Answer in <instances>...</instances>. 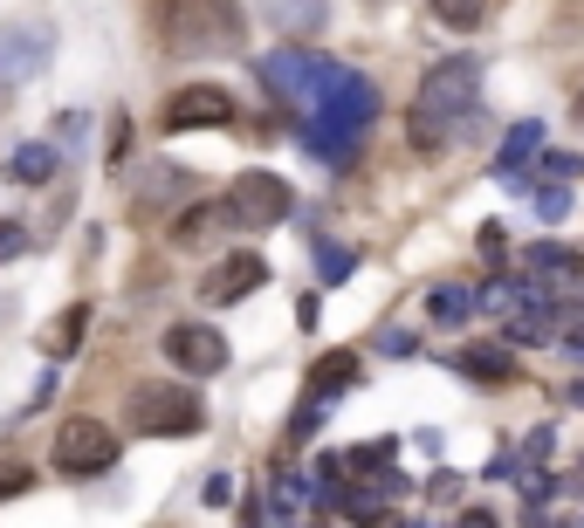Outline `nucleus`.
Wrapping results in <instances>:
<instances>
[{
    "label": "nucleus",
    "instance_id": "1",
    "mask_svg": "<svg viewBox=\"0 0 584 528\" xmlns=\"http://www.w3.org/2000/svg\"><path fill=\"white\" fill-rule=\"evenodd\" d=\"M475 110H482V56H441L419 76V97L406 110V145L419 158H434L475 131Z\"/></svg>",
    "mask_w": 584,
    "mask_h": 528
},
{
    "label": "nucleus",
    "instance_id": "2",
    "mask_svg": "<svg viewBox=\"0 0 584 528\" xmlns=\"http://www.w3.org/2000/svg\"><path fill=\"white\" fill-rule=\"evenodd\" d=\"M151 14H159V34L172 56H241L248 42V14L241 0H151Z\"/></svg>",
    "mask_w": 584,
    "mask_h": 528
},
{
    "label": "nucleus",
    "instance_id": "3",
    "mask_svg": "<svg viewBox=\"0 0 584 528\" xmlns=\"http://www.w3.org/2000/svg\"><path fill=\"white\" fill-rule=\"evenodd\" d=\"M125 426L138 439H186V432L207 426V398L192 391V385H131Z\"/></svg>",
    "mask_w": 584,
    "mask_h": 528
},
{
    "label": "nucleus",
    "instance_id": "4",
    "mask_svg": "<svg viewBox=\"0 0 584 528\" xmlns=\"http://www.w3.org/2000/svg\"><path fill=\"white\" fill-rule=\"evenodd\" d=\"M227 213H234V227L261 233V227H283V220L296 213V192H289L283 172H234V186H227Z\"/></svg>",
    "mask_w": 584,
    "mask_h": 528
},
{
    "label": "nucleus",
    "instance_id": "5",
    "mask_svg": "<svg viewBox=\"0 0 584 528\" xmlns=\"http://www.w3.org/2000/svg\"><path fill=\"white\" fill-rule=\"evenodd\" d=\"M49 460H56V474H69V480H90V474H110V467H117V439H110L103 419H62Z\"/></svg>",
    "mask_w": 584,
    "mask_h": 528
},
{
    "label": "nucleus",
    "instance_id": "6",
    "mask_svg": "<svg viewBox=\"0 0 584 528\" xmlns=\"http://www.w3.org/2000/svg\"><path fill=\"white\" fill-rule=\"evenodd\" d=\"M344 76V62H330V56H309V49H289V56H261V83L276 90V97H289V103H317L330 83Z\"/></svg>",
    "mask_w": 584,
    "mask_h": 528
},
{
    "label": "nucleus",
    "instance_id": "7",
    "mask_svg": "<svg viewBox=\"0 0 584 528\" xmlns=\"http://www.w3.org/2000/svg\"><path fill=\"white\" fill-rule=\"evenodd\" d=\"M56 56V28L42 14L28 21H0V83H34Z\"/></svg>",
    "mask_w": 584,
    "mask_h": 528
},
{
    "label": "nucleus",
    "instance_id": "8",
    "mask_svg": "<svg viewBox=\"0 0 584 528\" xmlns=\"http://www.w3.org/2000/svg\"><path fill=\"white\" fill-rule=\"evenodd\" d=\"M227 124H234V97L220 83H186L159 110V131L166 138H179V131H227Z\"/></svg>",
    "mask_w": 584,
    "mask_h": 528
},
{
    "label": "nucleus",
    "instance_id": "9",
    "mask_svg": "<svg viewBox=\"0 0 584 528\" xmlns=\"http://www.w3.org/2000/svg\"><path fill=\"white\" fill-rule=\"evenodd\" d=\"M385 110V97H378V83H372V76H358V69H344L337 76V83L317 97V117H324V124H337V131H372V117Z\"/></svg>",
    "mask_w": 584,
    "mask_h": 528
},
{
    "label": "nucleus",
    "instance_id": "10",
    "mask_svg": "<svg viewBox=\"0 0 584 528\" xmlns=\"http://www.w3.org/2000/svg\"><path fill=\"white\" fill-rule=\"evenodd\" d=\"M186 199H192V172L172 166V158H166V166H138L131 172V213L138 220H159V213L186 207Z\"/></svg>",
    "mask_w": 584,
    "mask_h": 528
},
{
    "label": "nucleus",
    "instance_id": "11",
    "mask_svg": "<svg viewBox=\"0 0 584 528\" xmlns=\"http://www.w3.org/2000/svg\"><path fill=\"white\" fill-rule=\"evenodd\" d=\"M166 357L179 363L186 378H214V371H227V337L207 330V322H172V330H166Z\"/></svg>",
    "mask_w": 584,
    "mask_h": 528
},
{
    "label": "nucleus",
    "instance_id": "12",
    "mask_svg": "<svg viewBox=\"0 0 584 528\" xmlns=\"http://www.w3.org/2000/svg\"><path fill=\"white\" fill-rule=\"evenodd\" d=\"M261 281H268V261H261V255H227V261L200 281V296H207L214 309H234V302H248Z\"/></svg>",
    "mask_w": 584,
    "mask_h": 528
},
{
    "label": "nucleus",
    "instance_id": "13",
    "mask_svg": "<svg viewBox=\"0 0 584 528\" xmlns=\"http://www.w3.org/2000/svg\"><path fill=\"white\" fill-rule=\"evenodd\" d=\"M261 21L283 34V42H317L330 28V0H261Z\"/></svg>",
    "mask_w": 584,
    "mask_h": 528
},
{
    "label": "nucleus",
    "instance_id": "14",
    "mask_svg": "<svg viewBox=\"0 0 584 528\" xmlns=\"http://www.w3.org/2000/svg\"><path fill=\"white\" fill-rule=\"evenodd\" d=\"M461 378H475V385H488V391H502V385H516V343H467V350H454L447 357Z\"/></svg>",
    "mask_w": 584,
    "mask_h": 528
},
{
    "label": "nucleus",
    "instance_id": "15",
    "mask_svg": "<svg viewBox=\"0 0 584 528\" xmlns=\"http://www.w3.org/2000/svg\"><path fill=\"white\" fill-rule=\"evenodd\" d=\"M358 385H365V357L358 350H330V357L309 363V398H324V405H337L344 391H358Z\"/></svg>",
    "mask_w": 584,
    "mask_h": 528
},
{
    "label": "nucleus",
    "instance_id": "16",
    "mask_svg": "<svg viewBox=\"0 0 584 528\" xmlns=\"http://www.w3.org/2000/svg\"><path fill=\"white\" fill-rule=\"evenodd\" d=\"M536 151H543V124H536V117H523V124H509V138H502V151H495V172L523 192V186H529L523 172L536 166Z\"/></svg>",
    "mask_w": 584,
    "mask_h": 528
},
{
    "label": "nucleus",
    "instance_id": "17",
    "mask_svg": "<svg viewBox=\"0 0 584 528\" xmlns=\"http://www.w3.org/2000/svg\"><path fill=\"white\" fill-rule=\"evenodd\" d=\"M220 227H234L227 199H200V207H186V213L172 220V248H207V240H214Z\"/></svg>",
    "mask_w": 584,
    "mask_h": 528
},
{
    "label": "nucleus",
    "instance_id": "18",
    "mask_svg": "<svg viewBox=\"0 0 584 528\" xmlns=\"http://www.w3.org/2000/svg\"><path fill=\"white\" fill-rule=\"evenodd\" d=\"M8 172H14L21 186H49V179L62 172V145H56V138H34V145H21Z\"/></svg>",
    "mask_w": 584,
    "mask_h": 528
},
{
    "label": "nucleus",
    "instance_id": "19",
    "mask_svg": "<svg viewBox=\"0 0 584 528\" xmlns=\"http://www.w3.org/2000/svg\"><path fill=\"white\" fill-rule=\"evenodd\" d=\"M83 337H90V302H69L56 322H49V337H42V350L62 363V357H76V350H83Z\"/></svg>",
    "mask_w": 584,
    "mask_h": 528
},
{
    "label": "nucleus",
    "instance_id": "20",
    "mask_svg": "<svg viewBox=\"0 0 584 528\" xmlns=\"http://www.w3.org/2000/svg\"><path fill=\"white\" fill-rule=\"evenodd\" d=\"M523 268H529L536 281H564V275H577V268H584V255H577V248H564V240H536V248H523Z\"/></svg>",
    "mask_w": 584,
    "mask_h": 528
},
{
    "label": "nucleus",
    "instance_id": "21",
    "mask_svg": "<svg viewBox=\"0 0 584 528\" xmlns=\"http://www.w3.org/2000/svg\"><path fill=\"white\" fill-rule=\"evenodd\" d=\"M296 131L317 158H330V166H350V158H358V131H337V124H324V117L317 124H296Z\"/></svg>",
    "mask_w": 584,
    "mask_h": 528
},
{
    "label": "nucleus",
    "instance_id": "22",
    "mask_svg": "<svg viewBox=\"0 0 584 528\" xmlns=\"http://www.w3.org/2000/svg\"><path fill=\"white\" fill-rule=\"evenodd\" d=\"M426 316H434L441 330H461V322L475 316V296L454 289V281H441V289H426Z\"/></svg>",
    "mask_w": 584,
    "mask_h": 528
},
{
    "label": "nucleus",
    "instance_id": "23",
    "mask_svg": "<svg viewBox=\"0 0 584 528\" xmlns=\"http://www.w3.org/2000/svg\"><path fill=\"white\" fill-rule=\"evenodd\" d=\"M426 8H434V21L454 28V34H475L488 21V0H426Z\"/></svg>",
    "mask_w": 584,
    "mask_h": 528
},
{
    "label": "nucleus",
    "instance_id": "24",
    "mask_svg": "<svg viewBox=\"0 0 584 528\" xmlns=\"http://www.w3.org/2000/svg\"><path fill=\"white\" fill-rule=\"evenodd\" d=\"M303 495H309V480H303L296 467H283V474H276V508H268V515H276V521H296V515H303Z\"/></svg>",
    "mask_w": 584,
    "mask_h": 528
},
{
    "label": "nucleus",
    "instance_id": "25",
    "mask_svg": "<svg viewBox=\"0 0 584 528\" xmlns=\"http://www.w3.org/2000/svg\"><path fill=\"white\" fill-rule=\"evenodd\" d=\"M317 268L337 289V281H350V268H358V248H344V240H317Z\"/></svg>",
    "mask_w": 584,
    "mask_h": 528
},
{
    "label": "nucleus",
    "instance_id": "26",
    "mask_svg": "<svg viewBox=\"0 0 584 528\" xmlns=\"http://www.w3.org/2000/svg\"><path fill=\"white\" fill-rule=\"evenodd\" d=\"M399 460V439H378V446H358V454H344V474H385Z\"/></svg>",
    "mask_w": 584,
    "mask_h": 528
},
{
    "label": "nucleus",
    "instance_id": "27",
    "mask_svg": "<svg viewBox=\"0 0 584 528\" xmlns=\"http://www.w3.org/2000/svg\"><path fill=\"white\" fill-rule=\"evenodd\" d=\"M536 213H543V220H564V213H571V179H557V186L543 179V186H536Z\"/></svg>",
    "mask_w": 584,
    "mask_h": 528
},
{
    "label": "nucleus",
    "instance_id": "28",
    "mask_svg": "<svg viewBox=\"0 0 584 528\" xmlns=\"http://www.w3.org/2000/svg\"><path fill=\"white\" fill-rule=\"evenodd\" d=\"M536 166H543V179H584L577 151H536Z\"/></svg>",
    "mask_w": 584,
    "mask_h": 528
},
{
    "label": "nucleus",
    "instance_id": "29",
    "mask_svg": "<svg viewBox=\"0 0 584 528\" xmlns=\"http://www.w3.org/2000/svg\"><path fill=\"white\" fill-rule=\"evenodd\" d=\"M516 454H523V467H543V460H551L557 454V426H536L523 446H516Z\"/></svg>",
    "mask_w": 584,
    "mask_h": 528
},
{
    "label": "nucleus",
    "instance_id": "30",
    "mask_svg": "<svg viewBox=\"0 0 584 528\" xmlns=\"http://www.w3.org/2000/svg\"><path fill=\"white\" fill-rule=\"evenodd\" d=\"M28 487H34V474H28L21 460H0V501H21Z\"/></svg>",
    "mask_w": 584,
    "mask_h": 528
},
{
    "label": "nucleus",
    "instance_id": "31",
    "mask_svg": "<svg viewBox=\"0 0 584 528\" xmlns=\"http://www.w3.org/2000/svg\"><path fill=\"white\" fill-rule=\"evenodd\" d=\"M83 131H90V110H62V117H56V145H62V151L83 138Z\"/></svg>",
    "mask_w": 584,
    "mask_h": 528
},
{
    "label": "nucleus",
    "instance_id": "32",
    "mask_svg": "<svg viewBox=\"0 0 584 528\" xmlns=\"http://www.w3.org/2000/svg\"><path fill=\"white\" fill-rule=\"evenodd\" d=\"M103 151H110V166H125V151H131V124H125V117H110V138H103Z\"/></svg>",
    "mask_w": 584,
    "mask_h": 528
},
{
    "label": "nucleus",
    "instance_id": "33",
    "mask_svg": "<svg viewBox=\"0 0 584 528\" xmlns=\"http://www.w3.org/2000/svg\"><path fill=\"white\" fill-rule=\"evenodd\" d=\"M207 508H227L234 501V474H207V495H200Z\"/></svg>",
    "mask_w": 584,
    "mask_h": 528
},
{
    "label": "nucleus",
    "instance_id": "34",
    "mask_svg": "<svg viewBox=\"0 0 584 528\" xmlns=\"http://www.w3.org/2000/svg\"><path fill=\"white\" fill-rule=\"evenodd\" d=\"M378 350H385V357H413V350H419V337H413V330H393V337L378 330Z\"/></svg>",
    "mask_w": 584,
    "mask_h": 528
},
{
    "label": "nucleus",
    "instance_id": "35",
    "mask_svg": "<svg viewBox=\"0 0 584 528\" xmlns=\"http://www.w3.org/2000/svg\"><path fill=\"white\" fill-rule=\"evenodd\" d=\"M523 474V454H488V480H516Z\"/></svg>",
    "mask_w": 584,
    "mask_h": 528
},
{
    "label": "nucleus",
    "instance_id": "36",
    "mask_svg": "<svg viewBox=\"0 0 584 528\" xmlns=\"http://www.w3.org/2000/svg\"><path fill=\"white\" fill-rule=\"evenodd\" d=\"M482 255L502 261V255H509V233H502V227H482Z\"/></svg>",
    "mask_w": 584,
    "mask_h": 528
},
{
    "label": "nucleus",
    "instance_id": "37",
    "mask_svg": "<svg viewBox=\"0 0 584 528\" xmlns=\"http://www.w3.org/2000/svg\"><path fill=\"white\" fill-rule=\"evenodd\" d=\"M426 495H434V501H454V495H461V474H434V480H426Z\"/></svg>",
    "mask_w": 584,
    "mask_h": 528
},
{
    "label": "nucleus",
    "instance_id": "38",
    "mask_svg": "<svg viewBox=\"0 0 584 528\" xmlns=\"http://www.w3.org/2000/svg\"><path fill=\"white\" fill-rule=\"evenodd\" d=\"M21 248H28V233H21V227H0V261L21 255Z\"/></svg>",
    "mask_w": 584,
    "mask_h": 528
},
{
    "label": "nucleus",
    "instance_id": "39",
    "mask_svg": "<svg viewBox=\"0 0 584 528\" xmlns=\"http://www.w3.org/2000/svg\"><path fill=\"white\" fill-rule=\"evenodd\" d=\"M571 117H577V131H584V76H577V90H571Z\"/></svg>",
    "mask_w": 584,
    "mask_h": 528
},
{
    "label": "nucleus",
    "instance_id": "40",
    "mask_svg": "<svg viewBox=\"0 0 584 528\" xmlns=\"http://www.w3.org/2000/svg\"><path fill=\"white\" fill-rule=\"evenodd\" d=\"M571 405H584V378H577V385H571Z\"/></svg>",
    "mask_w": 584,
    "mask_h": 528
},
{
    "label": "nucleus",
    "instance_id": "41",
    "mask_svg": "<svg viewBox=\"0 0 584 528\" xmlns=\"http://www.w3.org/2000/svg\"><path fill=\"white\" fill-rule=\"evenodd\" d=\"M372 8H378V0H372Z\"/></svg>",
    "mask_w": 584,
    "mask_h": 528
}]
</instances>
